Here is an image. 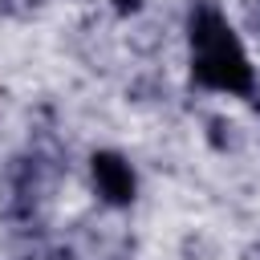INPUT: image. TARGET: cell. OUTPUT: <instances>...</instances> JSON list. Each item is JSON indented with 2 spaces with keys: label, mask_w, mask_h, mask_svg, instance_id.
I'll use <instances>...</instances> for the list:
<instances>
[{
  "label": "cell",
  "mask_w": 260,
  "mask_h": 260,
  "mask_svg": "<svg viewBox=\"0 0 260 260\" xmlns=\"http://www.w3.org/2000/svg\"><path fill=\"white\" fill-rule=\"evenodd\" d=\"M114 8L126 16V12H138V8H142V0H114Z\"/></svg>",
  "instance_id": "cell-3"
},
{
  "label": "cell",
  "mask_w": 260,
  "mask_h": 260,
  "mask_svg": "<svg viewBox=\"0 0 260 260\" xmlns=\"http://www.w3.org/2000/svg\"><path fill=\"white\" fill-rule=\"evenodd\" d=\"M89 175H93L98 195H102L106 203H114V207H126V203L134 199V191H138L130 162H126L122 154H114V150H98V154L89 158Z\"/></svg>",
  "instance_id": "cell-2"
},
{
  "label": "cell",
  "mask_w": 260,
  "mask_h": 260,
  "mask_svg": "<svg viewBox=\"0 0 260 260\" xmlns=\"http://www.w3.org/2000/svg\"><path fill=\"white\" fill-rule=\"evenodd\" d=\"M187 37H191V77L203 89H215L228 98H252L256 93L252 61H248L240 37L232 32L228 16L215 4H199L191 12Z\"/></svg>",
  "instance_id": "cell-1"
}]
</instances>
